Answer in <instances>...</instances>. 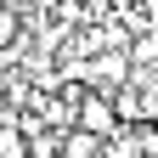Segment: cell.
I'll use <instances>...</instances> for the list:
<instances>
[{
    "label": "cell",
    "instance_id": "cell-2",
    "mask_svg": "<svg viewBox=\"0 0 158 158\" xmlns=\"http://www.w3.org/2000/svg\"><path fill=\"white\" fill-rule=\"evenodd\" d=\"M102 158H141V135H135V124H113L102 135Z\"/></svg>",
    "mask_w": 158,
    "mask_h": 158
},
{
    "label": "cell",
    "instance_id": "cell-3",
    "mask_svg": "<svg viewBox=\"0 0 158 158\" xmlns=\"http://www.w3.org/2000/svg\"><path fill=\"white\" fill-rule=\"evenodd\" d=\"M23 40V11L11 0H0V56H11V45Z\"/></svg>",
    "mask_w": 158,
    "mask_h": 158
},
{
    "label": "cell",
    "instance_id": "cell-1",
    "mask_svg": "<svg viewBox=\"0 0 158 158\" xmlns=\"http://www.w3.org/2000/svg\"><path fill=\"white\" fill-rule=\"evenodd\" d=\"M73 124L79 130H90V135H107L118 118H113V102H107V90H85L73 102Z\"/></svg>",
    "mask_w": 158,
    "mask_h": 158
}]
</instances>
